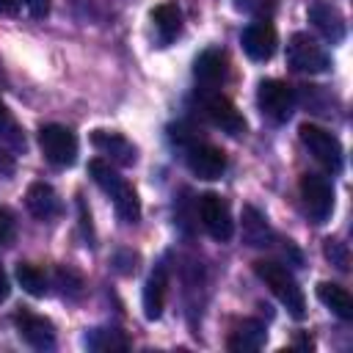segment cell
<instances>
[{
  "label": "cell",
  "mask_w": 353,
  "mask_h": 353,
  "mask_svg": "<svg viewBox=\"0 0 353 353\" xmlns=\"http://www.w3.org/2000/svg\"><path fill=\"white\" fill-rule=\"evenodd\" d=\"M325 256L339 268V270H347V248L339 243V240H325Z\"/></svg>",
  "instance_id": "cell-24"
},
{
  "label": "cell",
  "mask_w": 353,
  "mask_h": 353,
  "mask_svg": "<svg viewBox=\"0 0 353 353\" xmlns=\"http://www.w3.org/2000/svg\"><path fill=\"white\" fill-rule=\"evenodd\" d=\"M301 199H303V207L314 223H325L331 218L334 188L328 185V179H323L317 174H303L301 176Z\"/></svg>",
  "instance_id": "cell-7"
},
{
  "label": "cell",
  "mask_w": 353,
  "mask_h": 353,
  "mask_svg": "<svg viewBox=\"0 0 353 353\" xmlns=\"http://www.w3.org/2000/svg\"><path fill=\"white\" fill-rule=\"evenodd\" d=\"M25 204H28L30 215L39 218V221H50L61 212V201H58L55 190L47 182H33L25 193Z\"/></svg>",
  "instance_id": "cell-15"
},
{
  "label": "cell",
  "mask_w": 353,
  "mask_h": 353,
  "mask_svg": "<svg viewBox=\"0 0 353 353\" xmlns=\"http://www.w3.org/2000/svg\"><path fill=\"white\" fill-rule=\"evenodd\" d=\"M0 132L6 135V138H11L14 141V146H25L22 143V138L17 135V127H14V121H11V116H8V110H6V105L0 102Z\"/></svg>",
  "instance_id": "cell-26"
},
{
  "label": "cell",
  "mask_w": 353,
  "mask_h": 353,
  "mask_svg": "<svg viewBox=\"0 0 353 353\" xmlns=\"http://www.w3.org/2000/svg\"><path fill=\"white\" fill-rule=\"evenodd\" d=\"M254 270H256V276L270 287V292L287 306V312H290L295 320H301V317L306 314V298H303V290L298 287L295 276H292L284 265L259 259V262H254Z\"/></svg>",
  "instance_id": "cell-2"
},
{
  "label": "cell",
  "mask_w": 353,
  "mask_h": 353,
  "mask_svg": "<svg viewBox=\"0 0 353 353\" xmlns=\"http://www.w3.org/2000/svg\"><path fill=\"white\" fill-rule=\"evenodd\" d=\"M85 347L105 353V350H127L130 342H127V336H124L121 331H116V328H97V331L85 334Z\"/></svg>",
  "instance_id": "cell-22"
},
{
  "label": "cell",
  "mask_w": 353,
  "mask_h": 353,
  "mask_svg": "<svg viewBox=\"0 0 353 353\" xmlns=\"http://www.w3.org/2000/svg\"><path fill=\"white\" fill-rule=\"evenodd\" d=\"M265 339H268V331H265V325L259 320H243L232 331V336H229L226 345L234 353H254V350H259L265 345Z\"/></svg>",
  "instance_id": "cell-17"
},
{
  "label": "cell",
  "mask_w": 353,
  "mask_h": 353,
  "mask_svg": "<svg viewBox=\"0 0 353 353\" xmlns=\"http://www.w3.org/2000/svg\"><path fill=\"white\" fill-rule=\"evenodd\" d=\"M17 11V0H0V14H14Z\"/></svg>",
  "instance_id": "cell-30"
},
{
  "label": "cell",
  "mask_w": 353,
  "mask_h": 353,
  "mask_svg": "<svg viewBox=\"0 0 353 353\" xmlns=\"http://www.w3.org/2000/svg\"><path fill=\"white\" fill-rule=\"evenodd\" d=\"M91 143H94V149L99 154L108 157V163H119V165H132L135 163V146L119 132L94 130L91 132Z\"/></svg>",
  "instance_id": "cell-14"
},
{
  "label": "cell",
  "mask_w": 353,
  "mask_h": 353,
  "mask_svg": "<svg viewBox=\"0 0 353 353\" xmlns=\"http://www.w3.org/2000/svg\"><path fill=\"white\" fill-rule=\"evenodd\" d=\"M88 174L113 199V207H116L119 218L124 223H138V218H141V201H138V193L127 185V179L108 160H102V157H94L88 163Z\"/></svg>",
  "instance_id": "cell-1"
},
{
  "label": "cell",
  "mask_w": 353,
  "mask_h": 353,
  "mask_svg": "<svg viewBox=\"0 0 353 353\" xmlns=\"http://www.w3.org/2000/svg\"><path fill=\"white\" fill-rule=\"evenodd\" d=\"M237 6H248V0H237Z\"/></svg>",
  "instance_id": "cell-31"
},
{
  "label": "cell",
  "mask_w": 353,
  "mask_h": 353,
  "mask_svg": "<svg viewBox=\"0 0 353 353\" xmlns=\"http://www.w3.org/2000/svg\"><path fill=\"white\" fill-rule=\"evenodd\" d=\"M298 135H301V143L309 149V154L320 165H325L328 171H339L342 168V143H339V138L334 132H328V130H323L317 124H301Z\"/></svg>",
  "instance_id": "cell-4"
},
{
  "label": "cell",
  "mask_w": 353,
  "mask_h": 353,
  "mask_svg": "<svg viewBox=\"0 0 353 353\" xmlns=\"http://www.w3.org/2000/svg\"><path fill=\"white\" fill-rule=\"evenodd\" d=\"M309 22L314 25V30L331 41V44H339L345 39V17L339 14L336 6L325 3V0H314L309 6Z\"/></svg>",
  "instance_id": "cell-12"
},
{
  "label": "cell",
  "mask_w": 353,
  "mask_h": 353,
  "mask_svg": "<svg viewBox=\"0 0 353 353\" xmlns=\"http://www.w3.org/2000/svg\"><path fill=\"white\" fill-rule=\"evenodd\" d=\"M188 168L199 176V179H218L226 171V154L223 149L212 146V143H193L188 149Z\"/></svg>",
  "instance_id": "cell-10"
},
{
  "label": "cell",
  "mask_w": 353,
  "mask_h": 353,
  "mask_svg": "<svg viewBox=\"0 0 353 353\" xmlns=\"http://www.w3.org/2000/svg\"><path fill=\"white\" fill-rule=\"evenodd\" d=\"M240 44L251 61H268L276 52V30L270 22H251L240 33Z\"/></svg>",
  "instance_id": "cell-13"
},
{
  "label": "cell",
  "mask_w": 353,
  "mask_h": 353,
  "mask_svg": "<svg viewBox=\"0 0 353 353\" xmlns=\"http://www.w3.org/2000/svg\"><path fill=\"white\" fill-rule=\"evenodd\" d=\"M17 281L22 284V290L33 298H41L47 292V279L44 273L36 268V265H28V262H19L17 265Z\"/></svg>",
  "instance_id": "cell-23"
},
{
  "label": "cell",
  "mask_w": 353,
  "mask_h": 353,
  "mask_svg": "<svg viewBox=\"0 0 353 353\" xmlns=\"http://www.w3.org/2000/svg\"><path fill=\"white\" fill-rule=\"evenodd\" d=\"M11 237H14V218L8 210L0 207V245H6Z\"/></svg>",
  "instance_id": "cell-27"
},
{
  "label": "cell",
  "mask_w": 353,
  "mask_h": 353,
  "mask_svg": "<svg viewBox=\"0 0 353 353\" xmlns=\"http://www.w3.org/2000/svg\"><path fill=\"white\" fill-rule=\"evenodd\" d=\"M58 284H61L63 292H69V295H80V279H77L69 268H58Z\"/></svg>",
  "instance_id": "cell-25"
},
{
  "label": "cell",
  "mask_w": 353,
  "mask_h": 353,
  "mask_svg": "<svg viewBox=\"0 0 353 353\" xmlns=\"http://www.w3.org/2000/svg\"><path fill=\"white\" fill-rule=\"evenodd\" d=\"M256 105L270 121L284 124L295 110V91L284 80H262L256 88Z\"/></svg>",
  "instance_id": "cell-5"
},
{
  "label": "cell",
  "mask_w": 353,
  "mask_h": 353,
  "mask_svg": "<svg viewBox=\"0 0 353 353\" xmlns=\"http://www.w3.org/2000/svg\"><path fill=\"white\" fill-rule=\"evenodd\" d=\"M39 146L55 168H66L77 160V138L69 127L63 124H44L39 130Z\"/></svg>",
  "instance_id": "cell-3"
},
{
  "label": "cell",
  "mask_w": 353,
  "mask_h": 353,
  "mask_svg": "<svg viewBox=\"0 0 353 353\" xmlns=\"http://www.w3.org/2000/svg\"><path fill=\"white\" fill-rule=\"evenodd\" d=\"M165 290H168V273L163 265H157L152 270V276L146 279V287H143V317L146 320H157L163 314Z\"/></svg>",
  "instance_id": "cell-16"
},
{
  "label": "cell",
  "mask_w": 353,
  "mask_h": 353,
  "mask_svg": "<svg viewBox=\"0 0 353 353\" xmlns=\"http://www.w3.org/2000/svg\"><path fill=\"white\" fill-rule=\"evenodd\" d=\"M199 215H201V223L207 229V234L218 243H226L232 234H234V221H232V210L226 204L223 196L218 193H204L201 201H199Z\"/></svg>",
  "instance_id": "cell-8"
},
{
  "label": "cell",
  "mask_w": 353,
  "mask_h": 353,
  "mask_svg": "<svg viewBox=\"0 0 353 353\" xmlns=\"http://www.w3.org/2000/svg\"><path fill=\"white\" fill-rule=\"evenodd\" d=\"M204 113H207V119H210L215 127H221V130L229 132V135H243V132H245V119H243V113H240L223 94L207 91V97H204Z\"/></svg>",
  "instance_id": "cell-9"
},
{
  "label": "cell",
  "mask_w": 353,
  "mask_h": 353,
  "mask_svg": "<svg viewBox=\"0 0 353 353\" xmlns=\"http://www.w3.org/2000/svg\"><path fill=\"white\" fill-rule=\"evenodd\" d=\"M152 22H154V30H157L163 44H171L182 30V14L174 3H160L152 11Z\"/></svg>",
  "instance_id": "cell-21"
},
{
  "label": "cell",
  "mask_w": 353,
  "mask_h": 353,
  "mask_svg": "<svg viewBox=\"0 0 353 353\" xmlns=\"http://www.w3.org/2000/svg\"><path fill=\"white\" fill-rule=\"evenodd\" d=\"M317 298L323 306H328L339 320H353V298L345 287L331 284V281H320L317 284Z\"/></svg>",
  "instance_id": "cell-19"
},
{
  "label": "cell",
  "mask_w": 353,
  "mask_h": 353,
  "mask_svg": "<svg viewBox=\"0 0 353 353\" xmlns=\"http://www.w3.org/2000/svg\"><path fill=\"white\" fill-rule=\"evenodd\" d=\"M223 72H226V66H223V55H221L218 50H204V52L196 58L193 74H196V80L204 85V91L215 88V85L223 80Z\"/></svg>",
  "instance_id": "cell-20"
},
{
  "label": "cell",
  "mask_w": 353,
  "mask_h": 353,
  "mask_svg": "<svg viewBox=\"0 0 353 353\" xmlns=\"http://www.w3.org/2000/svg\"><path fill=\"white\" fill-rule=\"evenodd\" d=\"M243 240L248 245H254V248H265L273 240V232L268 226V218L256 207H251V204L243 207Z\"/></svg>",
  "instance_id": "cell-18"
},
{
  "label": "cell",
  "mask_w": 353,
  "mask_h": 353,
  "mask_svg": "<svg viewBox=\"0 0 353 353\" xmlns=\"http://www.w3.org/2000/svg\"><path fill=\"white\" fill-rule=\"evenodd\" d=\"M8 292H11V287H8V276H6V270L0 268V303L8 298Z\"/></svg>",
  "instance_id": "cell-29"
},
{
  "label": "cell",
  "mask_w": 353,
  "mask_h": 353,
  "mask_svg": "<svg viewBox=\"0 0 353 353\" xmlns=\"http://www.w3.org/2000/svg\"><path fill=\"white\" fill-rule=\"evenodd\" d=\"M28 11H30V17H36V19H44L47 14H50V0H19Z\"/></svg>",
  "instance_id": "cell-28"
},
{
  "label": "cell",
  "mask_w": 353,
  "mask_h": 353,
  "mask_svg": "<svg viewBox=\"0 0 353 353\" xmlns=\"http://www.w3.org/2000/svg\"><path fill=\"white\" fill-rule=\"evenodd\" d=\"M287 61L295 72H309V74H320L331 66L328 52L306 33H292L287 41Z\"/></svg>",
  "instance_id": "cell-6"
},
{
  "label": "cell",
  "mask_w": 353,
  "mask_h": 353,
  "mask_svg": "<svg viewBox=\"0 0 353 353\" xmlns=\"http://www.w3.org/2000/svg\"><path fill=\"white\" fill-rule=\"evenodd\" d=\"M14 323H17V331L19 336L36 347V350H50L55 345V328L47 317H39L33 312H17L14 314Z\"/></svg>",
  "instance_id": "cell-11"
}]
</instances>
